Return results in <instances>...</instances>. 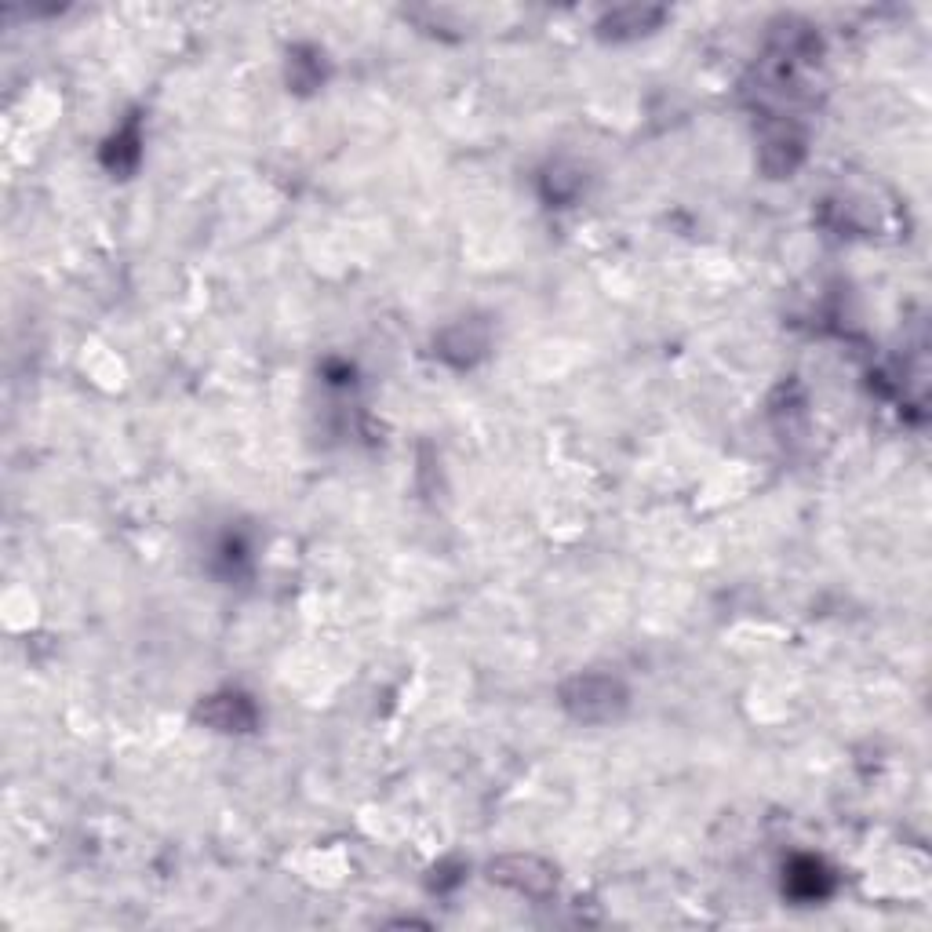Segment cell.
<instances>
[{"label": "cell", "mask_w": 932, "mask_h": 932, "mask_svg": "<svg viewBox=\"0 0 932 932\" xmlns=\"http://www.w3.org/2000/svg\"><path fill=\"white\" fill-rule=\"evenodd\" d=\"M649 19H659V11H641V8H627V11H616V15H608L605 19V30H612V37H619V33H638L645 30V22Z\"/></svg>", "instance_id": "7a4b0ae2"}, {"label": "cell", "mask_w": 932, "mask_h": 932, "mask_svg": "<svg viewBox=\"0 0 932 932\" xmlns=\"http://www.w3.org/2000/svg\"><path fill=\"white\" fill-rule=\"evenodd\" d=\"M616 703H619L616 681L605 678H583L576 681V696L568 692V707L576 710L579 718H594V707H601V718H612Z\"/></svg>", "instance_id": "6da1fadb"}]
</instances>
